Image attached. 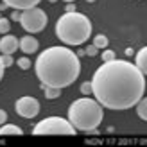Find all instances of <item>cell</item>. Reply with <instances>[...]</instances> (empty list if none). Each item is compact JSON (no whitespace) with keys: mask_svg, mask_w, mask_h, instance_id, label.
<instances>
[{"mask_svg":"<svg viewBox=\"0 0 147 147\" xmlns=\"http://www.w3.org/2000/svg\"><path fill=\"white\" fill-rule=\"evenodd\" d=\"M32 135H76V127L63 117H47L32 127Z\"/></svg>","mask_w":147,"mask_h":147,"instance_id":"cell-5","label":"cell"},{"mask_svg":"<svg viewBox=\"0 0 147 147\" xmlns=\"http://www.w3.org/2000/svg\"><path fill=\"white\" fill-rule=\"evenodd\" d=\"M4 77V65H2V59H0V81Z\"/></svg>","mask_w":147,"mask_h":147,"instance_id":"cell-25","label":"cell"},{"mask_svg":"<svg viewBox=\"0 0 147 147\" xmlns=\"http://www.w3.org/2000/svg\"><path fill=\"white\" fill-rule=\"evenodd\" d=\"M65 9H67V13H72V11H76V5H74L72 2H68V4H67V7H65Z\"/></svg>","mask_w":147,"mask_h":147,"instance_id":"cell-24","label":"cell"},{"mask_svg":"<svg viewBox=\"0 0 147 147\" xmlns=\"http://www.w3.org/2000/svg\"><path fill=\"white\" fill-rule=\"evenodd\" d=\"M56 36L65 45H70V47L83 45L92 36V22L83 13H77V11L65 13L56 22Z\"/></svg>","mask_w":147,"mask_h":147,"instance_id":"cell-3","label":"cell"},{"mask_svg":"<svg viewBox=\"0 0 147 147\" xmlns=\"http://www.w3.org/2000/svg\"><path fill=\"white\" fill-rule=\"evenodd\" d=\"M11 20H13V22H18V20H20V11H18V9H14V11H13Z\"/></svg>","mask_w":147,"mask_h":147,"instance_id":"cell-23","label":"cell"},{"mask_svg":"<svg viewBox=\"0 0 147 147\" xmlns=\"http://www.w3.org/2000/svg\"><path fill=\"white\" fill-rule=\"evenodd\" d=\"M4 9H7V5H5V4L2 2V4H0V11H4Z\"/></svg>","mask_w":147,"mask_h":147,"instance_id":"cell-26","label":"cell"},{"mask_svg":"<svg viewBox=\"0 0 147 147\" xmlns=\"http://www.w3.org/2000/svg\"><path fill=\"white\" fill-rule=\"evenodd\" d=\"M16 65L22 70H29L31 68V59L29 57H20V59H16Z\"/></svg>","mask_w":147,"mask_h":147,"instance_id":"cell-17","label":"cell"},{"mask_svg":"<svg viewBox=\"0 0 147 147\" xmlns=\"http://www.w3.org/2000/svg\"><path fill=\"white\" fill-rule=\"evenodd\" d=\"M14 109L20 117L24 119H34L36 115L40 113V102L38 99L31 97V95H25V97H20L14 104Z\"/></svg>","mask_w":147,"mask_h":147,"instance_id":"cell-7","label":"cell"},{"mask_svg":"<svg viewBox=\"0 0 147 147\" xmlns=\"http://www.w3.org/2000/svg\"><path fill=\"white\" fill-rule=\"evenodd\" d=\"M90 83L95 100L113 111L133 108L145 93V74L135 63L117 57L102 63Z\"/></svg>","mask_w":147,"mask_h":147,"instance_id":"cell-1","label":"cell"},{"mask_svg":"<svg viewBox=\"0 0 147 147\" xmlns=\"http://www.w3.org/2000/svg\"><path fill=\"white\" fill-rule=\"evenodd\" d=\"M135 65H136V68L140 70L142 74H147V47H142V49L136 52Z\"/></svg>","mask_w":147,"mask_h":147,"instance_id":"cell-11","label":"cell"},{"mask_svg":"<svg viewBox=\"0 0 147 147\" xmlns=\"http://www.w3.org/2000/svg\"><path fill=\"white\" fill-rule=\"evenodd\" d=\"M2 2L7 7H13V9H18V11H24L29 9V7H36L41 0H2Z\"/></svg>","mask_w":147,"mask_h":147,"instance_id":"cell-10","label":"cell"},{"mask_svg":"<svg viewBox=\"0 0 147 147\" xmlns=\"http://www.w3.org/2000/svg\"><path fill=\"white\" fill-rule=\"evenodd\" d=\"M93 45L97 47V49H106L108 47V38H106L104 34H97L93 38Z\"/></svg>","mask_w":147,"mask_h":147,"instance_id":"cell-15","label":"cell"},{"mask_svg":"<svg viewBox=\"0 0 147 147\" xmlns=\"http://www.w3.org/2000/svg\"><path fill=\"white\" fill-rule=\"evenodd\" d=\"M81 93H83V95H90L92 93V83H90V81H86V83L81 84Z\"/></svg>","mask_w":147,"mask_h":147,"instance_id":"cell-20","label":"cell"},{"mask_svg":"<svg viewBox=\"0 0 147 147\" xmlns=\"http://www.w3.org/2000/svg\"><path fill=\"white\" fill-rule=\"evenodd\" d=\"M102 117H104L102 106L90 97L74 100L68 108V122L76 127V131L92 133L100 126Z\"/></svg>","mask_w":147,"mask_h":147,"instance_id":"cell-4","label":"cell"},{"mask_svg":"<svg viewBox=\"0 0 147 147\" xmlns=\"http://www.w3.org/2000/svg\"><path fill=\"white\" fill-rule=\"evenodd\" d=\"M9 31H11V22L0 16V34H7Z\"/></svg>","mask_w":147,"mask_h":147,"instance_id":"cell-16","label":"cell"},{"mask_svg":"<svg viewBox=\"0 0 147 147\" xmlns=\"http://www.w3.org/2000/svg\"><path fill=\"white\" fill-rule=\"evenodd\" d=\"M38 47H40V43H38V40H36L32 34H27V36H24V38L18 40V49H22V52H25V54L36 52Z\"/></svg>","mask_w":147,"mask_h":147,"instance_id":"cell-9","label":"cell"},{"mask_svg":"<svg viewBox=\"0 0 147 147\" xmlns=\"http://www.w3.org/2000/svg\"><path fill=\"white\" fill-rule=\"evenodd\" d=\"M86 2H90V4H92V2H95V0H86Z\"/></svg>","mask_w":147,"mask_h":147,"instance_id":"cell-29","label":"cell"},{"mask_svg":"<svg viewBox=\"0 0 147 147\" xmlns=\"http://www.w3.org/2000/svg\"><path fill=\"white\" fill-rule=\"evenodd\" d=\"M34 70L43 86L63 90L74 84L79 77L81 61L79 56L68 47H49L38 56Z\"/></svg>","mask_w":147,"mask_h":147,"instance_id":"cell-2","label":"cell"},{"mask_svg":"<svg viewBox=\"0 0 147 147\" xmlns=\"http://www.w3.org/2000/svg\"><path fill=\"white\" fill-rule=\"evenodd\" d=\"M115 59V52L111 49H104V52H102V61H111Z\"/></svg>","mask_w":147,"mask_h":147,"instance_id":"cell-19","label":"cell"},{"mask_svg":"<svg viewBox=\"0 0 147 147\" xmlns=\"http://www.w3.org/2000/svg\"><path fill=\"white\" fill-rule=\"evenodd\" d=\"M41 88H43V92H45V97H47V99H57V97L61 95V90H59V88L43 86V84H41Z\"/></svg>","mask_w":147,"mask_h":147,"instance_id":"cell-14","label":"cell"},{"mask_svg":"<svg viewBox=\"0 0 147 147\" xmlns=\"http://www.w3.org/2000/svg\"><path fill=\"white\" fill-rule=\"evenodd\" d=\"M7 135H24V131L22 127L14 126V124H2L0 126V136H7Z\"/></svg>","mask_w":147,"mask_h":147,"instance_id":"cell-12","label":"cell"},{"mask_svg":"<svg viewBox=\"0 0 147 147\" xmlns=\"http://www.w3.org/2000/svg\"><path fill=\"white\" fill-rule=\"evenodd\" d=\"M0 59H2V65H4V68L11 67V65L14 63V59H13V56H11V54H2V56H0Z\"/></svg>","mask_w":147,"mask_h":147,"instance_id":"cell-18","label":"cell"},{"mask_svg":"<svg viewBox=\"0 0 147 147\" xmlns=\"http://www.w3.org/2000/svg\"><path fill=\"white\" fill-rule=\"evenodd\" d=\"M63 2H67V4H68V2H76V0H63Z\"/></svg>","mask_w":147,"mask_h":147,"instance_id":"cell-27","label":"cell"},{"mask_svg":"<svg viewBox=\"0 0 147 147\" xmlns=\"http://www.w3.org/2000/svg\"><path fill=\"white\" fill-rule=\"evenodd\" d=\"M49 2H50V4H54V2H57V0H49Z\"/></svg>","mask_w":147,"mask_h":147,"instance_id":"cell-28","label":"cell"},{"mask_svg":"<svg viewBox=\"0 0 147 147\" xmlns=\"http://www.w3.org/2000/svg\"><path fill=\"white\" fill-rule=\"evenodd\" d=\"M97 52H99V49L95 47L93 43H92L90 47H86V50H84V54H86V56H90V57H93V56H97Z\"/></svg>","mask_w":147,"mask_h":147,"instance_id":"cell-21","label":"cell"},{"mask_svg":"<svg viewBox=\"0 0 147 147\" xmlns=\"http://www.w3.org/2000/svg\"><path fill=\"white\" fill-rule=\"evenodd\" d=\"M135 106H136V113H138V117H140L142 120H147V99L142 97Z\"/></svg>","mask_w":147,"mask_h":147,"instance_id":"cell-13","label":"cell"},{"mask_svg":"<svg viewBox=\"0 0 147 147\" xmlns=\"http://www.w3.org/2000/svg\"><path fill=\"white\" fill-rule=\"evenodd\" d=\"M18 49V38L13 34H4L0 38V52L2 54H13Z\"/></svg>","mask_w":147,"mask_h":147,"instance_id":"cell-8","label":"cell"},{"mask_svg":"<svg viewBox=\"0 0 147 147\" xmlns=\"http://www.w3.org/2000/svg\"><path fill=\"white\" fill-rule=\"evenodd\" d=\"M18 22L24 27V31H27L29 34H36V32H41L47 27L49 18H47V13L36 5V7H29V9L20 11Z\"/></svg>","mask_w":147,"mask_h":147,"instance_id":"cell-6","label":"cell"},{"mask_svg":"<svg viewBox=\"0 0 147 147\" xmlns=\"http://www.w3.org/2000/svg\"><path fill=\"white\" fill-rule=\"evenodd\" d=\"M5 120H7V113L4 111V109H0V126L5 124Z\"/></svg>","mask_w":147,"mask_h":147,"instance_id":"cell-22","label":"cell"}]
</instances>
